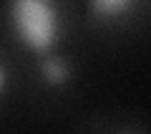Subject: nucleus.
<instances>
[{"label":"nucleus","mask_w":151,"mask_h":134,"mask_svg":"<svg viewBox=\"0 0 151 134\" xmlns=\"http://www.w3.org/2000/svg\"><path fill=\"white\" fill-rule=\"evenodd\" d=\"M8 25L23 48L48 56L60 38V8L55 0H8Z\"/></svg>","instance_id":"nucleus-1"},{"label":"nucleus","mask_w":151,"mask_h":134,"mask_svg":"<svg viewBox=\"0 0 151 134\" xmlns=\"http://www.w3.org/2000/svg\"><path fill=\"white\" fill-rule=\"evenodd\" d=\"M136 5H139V0H88V10L101 20L126 18Z\"/></svg>","instance_id":"nucleus-2"},{"label":"nucleus","mask_w":151,"mask_h":134,"mask_svg":"<svg viewBox=\"0 0 151 134\" xmlns=\"http://www.w3.org/2000/svg\"><path fill=\"white\" fill-rule=\"evenodd\" d=\"M40 74H43V79L50 86H60V84H65L70 79V68L60 56H45L43 66H40Z\"/></svg>","instance_id":"nucleus-3"},{"label":"nucleus","mask_w":151,"mask_h":134,"mask_svg":"<svg viewBox=\"0 0 151 134\" xmlns=\"http://www.w3.org/2000/svg\"><path fill=\"white\" fill-rule=\"evenodd\" d=\"M3 89H5V68L0 63V94H3Z\"/></svg>","instance_id":"nucleus-4"}]
</instances>
